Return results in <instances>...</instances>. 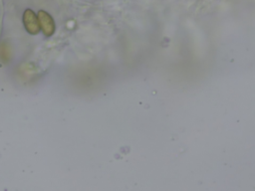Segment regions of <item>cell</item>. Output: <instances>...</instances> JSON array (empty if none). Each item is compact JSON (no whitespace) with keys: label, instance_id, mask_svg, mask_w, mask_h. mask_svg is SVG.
Returning a JSON list of instances; mask_svg holds the SVG:
<instances>
[{"label":"cell","instance_id":"obj_1","mask_svg":"<svg viewBox=\"0 0 255 191\" xmlns=\"http://www.w3.org/2000/svg\"><path fill=\"white\" fill-rule=\"evenodd\" d=\"M23 24L26 31L31 35H36L40 32V24L38 16L31 9H26L23 13Z\"/></svg>","mask_w":255,"mask_h":191},{"label":"cell","instance_id":"obj_2","mask_svg":"<svg viewBox=\"0 0 255 191\" xmlns=\"http://www.w3.org/2000/svg\"><path fill=\"white\" fill-rule=\"evenodd\" d=\"M37 16H38L40 28L42 29L45 36H47V37L52 36L56 30L55 22H54L52 16L44 10H39Z\"/></svg>","mask_w":255,"mask_h":191}]
</instances>
